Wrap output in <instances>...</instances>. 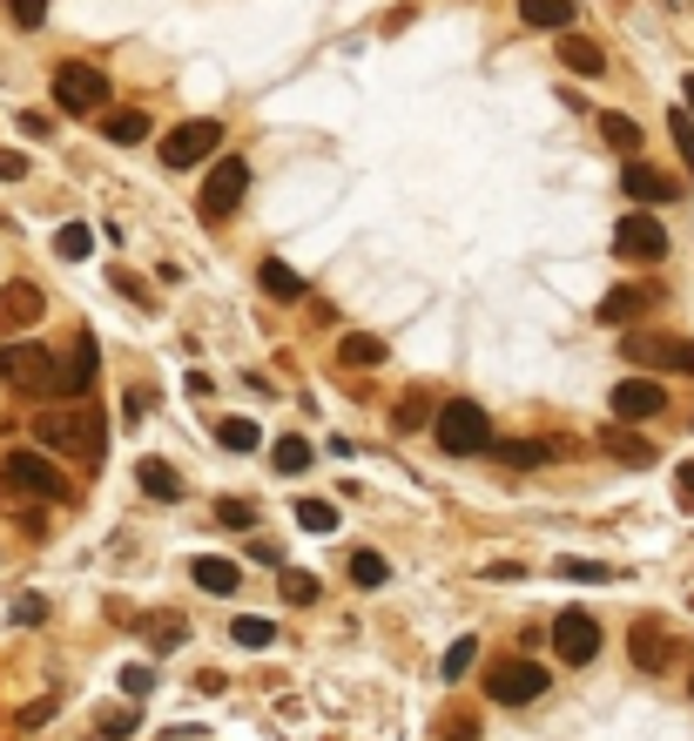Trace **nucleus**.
Wrapping results in <instances>:
<instances>
[{
    "label": "nucleus",
    "instance_id": "nucleus-1",
    "mask_svg": "<svg viewBox=\"0 0 694 741\" xmlns=\"http://www.w3.org/2000/svg\"><path fill=\"white\" fill-rule=\"evenodd\" d=\"M34 445H41V452H61V458H74V465H101L108 425H101V411H88V405H61V411H41V418H34Z\"/></svg>",
    "mask_w": 694,
    "mask_h": 741
},
{
    "label": "nucleus",
    "instance_id": "nucleus-2",
    "mask_svg": "<svg viewBox=\"0 0 694 741\" xmlns=\"http://www.w3.org/2000/svg\"><path fill=\"white\" fill-rule=\"evenodd\" d=\"M61 492H68V479L55 473L48 452H8L0 458V513H27V505L61 499Z\"/></svg>",
    "mask_w": 694,
    "mask_h": 741
},
{
    "label": "nucleus",
    "instance_id": "nucleus-3",
    "mask_svg": "<svg viewBox=\"0 0 694 741\" xmlns=\"http://www.w3.org/2000/svg\"><path fill=\"white\" fill-rule=\"evenodd\" d=\"M55 350L41 344H0V392H21V398H55Z\"/></svg>",
    "mask_w": 694,
    "mask_h": 741
},
{
    "label": "nucleus",
    "instance_id": "nucleus-4",
    "mask_svg": "<svg viewBox=\"0 0 694 741\" xmlns=\"http://www.w3.org/2000/svg\"><path fill=\"white\" fill-rule=\"evenodd\" d=\"M432 439H439V452H452V458H472V452L492 445V418H486L472 398H452V405H439V418H432Z\"/></svg>",
    "mask_w": 694,
    "mask_h": 741
},
{
    "label": "nucleus",
    "instance_id": "nucleus-5",
    "mask_svg": "<svg viewBox=\"0 0 694 741\" xmlns=\"http://www.w3.org/2000/svg\"><path fill=\"white\" fill-rule=\"evenodd\" d=\"M55 108L61 115H101L108 108V74L95 61H61L55 68Z\"/></svg>",
    "mask_w": 694,
    "mask_h": 741
},
{
    "label": "nucleus",
    "instance_id": "nucleus-6",
    "mask_svg": "<svg viewBox=\"0 0 694 741\" xmlns=\"http://www.w3.org/2000/svg\"><path fill=\"white\" fill-rule=\"evenodd\" d=\"M547 688H553L547 668H539V660H526V654H506V660H492V668H486V694L506 701V708H526V701H539Z\"/></svg>",
    "mask_w": 694,
    "mask_h": 741
},
{
    "label": "nucleus",
    "instance_id": "nucleus-7",
    "mask_svg": "<svg viewBox=\"0 0 694 741\" xmlns=\"http://www.w3.org/2000/svg\"><path fill=\"white\" fill-rule=\"evenodd\" d=\"M243 189H250V163H243V155H216V169L203 176V196H196V210H203L210 223H223V216H237Z\"/></svg>",
    "mask_w": 694,
    "mask_h": 741
},
{
    "label": "nucleus",
    "instance_id": "nucleus-8",
    "mask_svg": "<svg viewBox=\"0 0 694 741\" xmlns=\"http://www.w3.org/2000/svg\"><path fill=\"white\" fill-rule=\"evenodd\" d=\"M627 364L647 371H694V344L674 331H627Z\"/></svg>",
    "mask_w": 694,
    "mask_h": 741
},
{
    "label": "nucleus",
    "instance_id": "nucleus-9",
    "mask_svg": "<svg viewBox=\"0 0 694 741\" xmlns=\"http://www.w3.org/2000/svg\"><path fill=\"white\" fill-rule=\"evenodd\" d=\"M216 148H223V122H210V115H203V122H182V129L163 135V163L169 169H196L203 155H216Z\"/></svg>",
    "mask_w": 694,
    "mask_h": 741
},
{
    "label": "nucleus",
    "instance_id": "nucleus-10",
    "mask_svg": "<svg viewBox=\"0 0 694 741\" xmlns=\"http://www.w3.org/2000/svg\"><path fill=\"white\" fill-rule=\"evenodd\" d=\"M613 256H627V263H661V256H668V229L654 223V216H621V223H613Z\"/></svg>",
    "mask_w": 694,
    "mask_h": 741
},
{
    "label": "nucleus",
    "instance_id": "nucleus-11",
    "mask_svg": "<svg viewBox=\"0 0 694 741\" xmlns=\"http://www.w3.org/2000/svg\"><path fill=\"white\" fill-rule=\"evenodd\" d=\"M627 660L641 674H674V660H681V641L668 628H654V620H641V628L627 634Z\"/></svg>",
    "mask_w": 694,
    "mask_h": 741
},
{
    "label": "nucleus",
    "instance_id": "nucleus-12",
    "mask_svg": "<svg viewBox=\"0 0 694 741\" xmlns=\"http://www.w3.org/2000/svg\"><path fill=\"white\" fill-rule=\"evenodd\" d=\"M553 647H560L566 668H587V660L600 654V620H594V613H581V607L560 613V620H553Z\"/></svg>",
    "mask_w": 694,
    "mask_h": 741
},
{
    "label": "nucleus",
    "instance_id": "nucleus-13",
    "mask_svg": "<svg viewBox=\"0 0 694 741\" xmlns=\"http://www.w3.org/2000/svg\"><path fill=\"white\" fill-rule=\"evenodd\" d=\"M95 364H101V350H95V337H74V350L55 364V398H82L88 384H95Z\"/></svg>",
    "mask_w": 694,
    "mask_h": 741
},
{
    "label": "nucleus",
    "instance_id": "nucleus-14",
    "mask_svg": "<svg viewBox=\"0 0 694 741\" xmlns=\"http://www.w3.org/2000/svg\"><path fill=\"white\" fill-rule=\"evenodd\" d=\"M621 189H627L634 203H681V182L668 169H654V163H627L621 169Z\"/></svg>",
    "mask_w": 694,
    "mask_h": 741
},
{
    "label": "nucleus",
    "instance_id": "nucleus-15",
    "mask_svg": "<svg viewBox=\"0 0 694 741\" xmlns=\"http://www.w3.org/2000/svg\"><path fill=\"white\" fill-rule=\"evenodd\" d=\"M654 411H668V392L654 378H621L613 384V418H654Z\"/></svg>",
    "mask_w": 694,
    "mask_h": 741
},
{
    "label": "nucleus",
    "instance_id": "nucleus-16",
    "mask_svg": "<svg viewBox=\"0 0 694 741\" xmlns=\"http://www.w3.org/2000/svg\"><path fill=\"white\" fill-rule=\"evenodd\" d=\"M41 290L34 284H8L0 290V337H14V331H27V324H41Z\"/></svg>",
    "mask_w": 694,
    "mask_h": 741
},
{
    "label": "nucleus",
    "instance_id": "nucleus-17",
    "mask_svg": "<svg viewBox=\"0 0 694 741\" xmlns=\"http://www.w3.org/2000/svg\"><path fill=\"white\" fill-rule=\"evenodd\" d=\"M256 284H263V297H277V303H297L303 297V277H297L284 256H263L256 263Z\"/></svg>",
    "mask_w": 694,
    "mask_h": 741
},
{
    "label": "nucleus",
    "instance_id": "nucleus-18",
    "mask_svg": "<svg viewBox=\"0 0 694 741\" xmlns=\"http://www.w3.org/2000/svg\"><path fill=\"white\" fill-rule=\"evenodd\" d=\"M600 452L621 458V465H654V445H647L641 432H627V425H607V432H600Z\"/></svg>",
    "mask_w": 694,
    "mask_h": 741
},
{
    "label": "nucleus",
    "instance_id": "nucleus-19",
    "mask_svg": "<svg viewBox=\"0 0 694 741\" xmlns=\"http://www.w3.org/2000/svg\"><path fill=\"white\" fill-rule=\"evenodd\" d=\"M486 452H492L499 465H513V473H519V465H526V473H533L539 458H560V445H533V439H492Z\"/></svg>",
    "mask_w": 694,
    "mask_h": 741
},
{
    "label": "nucleus",
    "instance_id": "nucleus-20",
    "mask_svg": "<svg viewBox=\"0 0 694 741\" xmlns=\"http://www.w3.org/2000/svg\"><path fill=\"white\" fill-rule=\"evenodd\" d=\"M654 297H661V290H607L600 297V324H634Z\"/></svg>",
    "mask_w": 694,
    "mask_h": 741
},
{
    "label": "nucleus",
    "instance_id": "nucleus-21",
    "mask_svg": "<svg viewBox=\"0 0 694 741\" xmlns=\"http://www.w3.org/2000/svg\"><path fill=\"white\" fill-rule=\"evenodd\" d=\"M189 573H196L203 594H237V587H243V566H237V560H196Z\"/></svg>",
    "mask_w": 694,
    "mask_h": 741
},
{
    "label": "nucleus",
    "instance_id": "nucleus-22",
    "mask_svg": "<svg viewBox=\"0 0 694 741\" xmlns=\"http://www.w3.org/2000/svg\"><path fill=\"white\" fill-rule=\"evenodd\" d=\"M101 135L108 142H148V115L142 108H101Z\"/></svg>",
    "mask_w": 694,
    "mask_h": 741
},
{
    "label": "nucleus",
    "instance_id": "nucleus-23",
    "mask_svg": "<svg viewBox=\"0 0 694 741\" xmlns=\"http://www.w3.org/2000/svg\"><path fill=\"white\" fill-rule=\"evenodd\" d=\"M337 364H344V371H378V364H384V344L364 337V331H351V337L337 344Z\"/></svg>",
    "mask_w": 694,
    "mask_h": 741
},
{
    "label": "nucleus",
    "instance_id": "nucleus-24",
    "mask_svg": "<svg viewBox=\"0 0 694 741\" xmlns=\"http://www.w3.org/2000/svg\"><path fill=\"white\" fill-rule=\"evenodd\" d=\"M135 479H142V492H148V499H169V505L182 499L176 465H163V458H142V465H135Z\"/></svg>",
    "mask_w": 694,
    "mask_h": 741
},
{
    "label": "nucleus",
    "instance_id": "nucleus-25",
    "mask_svg": "<svg viewBox=\"0 0 694 741\" xmlns=\"http://www.w3.org/2000/svg\"><path fill=\"white\" fill-rule=\"evenodd\" d=\"M519 21H526V27L566 34V27H573V0H519Z\"/></svg>",
    "mask_w": 694,
    "mask_h": 741
},
{
    "label": "nucleus",
    "instance_id": "nucleus-26",
    "mask_svg": "<svg viewBox=\"0 0 694 741\" xmlns=\"http://www.w3.org/2000/svg\"><path fill=\"white\" fill-rule=\"evenodd\" d=\"M560 61H566L573 74H600V68H607V55H600V48L587 41V34H573V27L560 34Z\"/></svg>",
    "mask_w": 694,
    "mask_h": 741
},
{
    "label": "nucleus",
    "instance_id": "nucleus-27",
    "mask_svg": "<svg viewBox=\"0 0 694 741\" xmlns=\"http://www.w3.org/2000/svg\"><path fill=\"white\" fill-rule=\"evenodd\" d=\"M88 250H95V229H88V223H61V229H55V256L82 263Z\"/></svg>",
    "mask_w": 694,
    "mask_h": 741
},
{
    "label": "nucleus",
    "instance_id": "nucleus-28",
    "mask_svg": "<svg viewBox=\"0 0 694 741\" xmlns=\"http://www.w3.org/2000/svg\"><path fill=\"white\" fill-rule=\"evenodd\" d=\"M216 445H223V452H256L263 432H256L250 418H223V425H216Z\"/></svg>",
    "mask_w": 694,
    "mask_h": 741
},
{
    "label": "nucleus",
    "instance_id": "nucleus-29",
    "mask_svg": "<svg viewBox=\"0 0 694 741\" xmlns=\"http://www.w3.org/2000/svg\"><path fill=\"white\" fill-rule=\"evenodd\" d=\"M297 526L303 533H337V505L331 499H297Z\"/></svg>",
    "mask_w": 694,
    "mask_h": 741
},
{
    "label": "nucleus",
    "instance_id": "nucleus-30",
    "mask_svg": "<svg viewBox=\"0 0 694 741\" xmlns=\"http://www.w3.org/2000/svg\"><path fill=\"white\" fill-rule=\"evenodd\" d=\"M229 641H237V647H250V654H263L270 641H277V628H270V620H256V613H243L237 628H229Z\"/></svg>",
    "mask_w": 694,
    "mask_h": 741
},
{
    "label": "nucleus",
    "instance_id": "nucleus-31",
    "mask_svg": "<svg viewBox=\"0 0 694 741\" xmlns=\"http://www.w3.org/2000/svg\"><path fill=\"white\" fill-rule=\"evenodd\" d=\"M432 418H439V411H432V398H426V392H405L392 425H398V432H418V425H432Z\"/></svg>",
    "mask_w": 694,
    "mask_h": 741
},
{
    "label": "nucleus",
    "instance_id": "nucleus-32",
    "mask_svg": "<svg viewBox=\"0 0 694 741\" xmlns=\"http://www.w3.org/2000/svg\"><path fill=\"white\" fill-rule=\"evenodd\" d=\"M351 579L371 594V587H384V579H392V566H384V553H364V546H358V553H351Z\"/></svg>",
    "mask_w": 694,
    "mask_h": 741
},
{
    "label": "nucleus",
    "instance_id": "nucleus-33",
    "mask_svg": "<svg viewBox=\"0 0 694 741\" xmlns=\"http://www.w3.org/2000/svg\"><path fill=\"white\" fill-rule=\"evenodd\" d=\"M270 465H277V473H303V465H311V439H277L270 445Z\"/></svg>",
    "mask_w": 694,
    "mask_h": 741
},
{
    "label": "nucleus",
    "instance_id": "nucleus-34",
    "mask_svg": "<svg viewBox=\"0 0 694 741\" xmlns=\"http://www.w3.org/2000/svg\"><path fill=\"white\" fill-rule=\"evenodd\" d=\"M600 135H607L613 148H627V155L641 148V122H634V115H600Z\"/></svg>",
    "mask_w": 694,
    "mask_h": 741
},
{
    "label": "nucleus",
    "instance_id": "nucleus-35",
    "mask_svg": "<svg viewBox=\"0 0 694 741\" xmlns=\"http://www.w3.org/2000/svg\"><path fill=\"white\" fill-rule=\"evenodd\" d=\"M148 641H156V654H169V647H182V613H156V620H148V628H142Z\"/></svg>",
    "mask_w": 694,
    "mask_h": 741
},
{
    "label": "nucleus",
    "instance_id": "nucleus-36",
    "mask_svg": "<svg viewBox=\"0 0 694 741\" xmlns=\"http://www.w3.org/2000/svg\"><path fill=\"white\" fill-rule=\"evenodd\" d=\"M472 660H479V641H472V634H466V641H452V647H445V681H466Z\"/></svg>",
    "mask_w": 694,
    "mask_h": 741
},
{
    "label": "nucleus",
    "instance_id": "nucleus-37",
    "mask_svg": "<svg viewBox=\"0 0 694 741\" xmlns=\"http://www.w3.org/2000/svg\"><path fill=\"white\" fill-rule=\"evenodd\" d=\"M277 587H284V600H290V607H311V600H318V579H311V573H297V566L277 579Z\"/></svg>",
    "mask_w": 694,
    "mask_h": 741
},
{
    "label": "nucleus",
    "instance_id": "nucleus-38",
    "mask_svg": "<svg viewBox=\"0 0 694 741\" xmlns=\"http://www.w3.org/2000/svg\"><path fill=\"white\" fill-rule=\"evenodd\" d=\"M216 519H223L229 533H250V519H256V513H250L243 499H216Z\"/></svg>",
    "mask_w": 694,
    "mask_h": 741
},
{
    "label": "nucleus",
    "instance_id": "nucleus-39",
    "mask_svg": "<svg viewBox=\"0 0 694 741\" xmlns=\"http://www.w3.org/2000/svg\"><path fill=\"white\" fill-rule=\"evenodd\" d=\"M8 14H14V27H41L48 21V0H8Z\"/></svg>",
    "mask_w": 694,
    "mask_h": 741
},
{
    "label": "nucleus",
    "instance_id": "nucleus-40",
    "mask_svg": "<svg viewBox=\"0 0 694 741\" xmlns=\"http://www.w3.org/2000/svg\"><path fill=\"white\" fill-rule=\"evenodd\" d=\"M668 129H674V142H681V155H687V176H694V122H687V108L668 115Z\"/></svg>",
    "mask_w": 694,
    "mask_h": 741
},
{
    "label": "nucleus",
    "instance_id": "nucleus-41",
    "mask_svg": "<svg viewBox=\"0 0 694 741\" xmlns=\"http://www.w3.org/2000/svg\"><path fill=\"white\" fill-rule=\"evenodd\" d=\"M560 573H566V579H594V587H600V579H613L600 560H560Z\"/></svg>",
    "mask_w": 694,
    "mask_h": 741
},
{
    "label": "nucleus",
    "instance_id": "nucleus-42",
    "mask_svg": "<svg viewBox=\"0 0 694 741\" xmlns=\"http://www.w3.org/2000/svg\"><path fill=\"white\" fill-rule=\"evenodd\" d=\"M95 728H101V734L115 741V734H129V728H135V715H129V708H108V715H101Z\"/></svg>",
    "mask_w": 694,
    "mask_h": 741
},
{
    "label": "nucleus",
    "instance_id": "nucleus-43",
    "mask_svg": "<svg viewBox=\"0 0 694 741\" xmlns=\"http://www.w3.org/2000/svg\"><path fill=\"white\" fill-rule=\"evenodd\" d=\"M445 734H452V741H479V721L452 708V715H445Z\"/></svg>",
    "mask_w": 694,
    "mask_h": 741
},
{
    "label": "nucleus",
    "instance_id": "nucleus-44",
    "mask_svg": "<svg viewBox=\"0 0 694 741\" xmlns=\"http://www.w3.org/2000/svg\"><path fill=\"white\" fill-rule=\"evenodd\" d=\"M27 176V155L21 148H0V182H21Z\"/></svg>",
    "mask_w": 694,
    "mask_h": 741
},
{
    "label": "nucleus",
    "instance_id": "nucleus-45",
    "mask_svg": "<svg viewBox=\"0 0 694 741\" xmlns=\"http://www.w3.org/2000/svg\"><path fill=\"white\" fill-rule=\"evenodd\" d=\"M122 688H129V694H135V701H142V694H148V688H156V674H148V668H122Z\"/></svg>",
    "mask_w": 694,
    "mask_h": 741
},
{
    "label": "nucleus",
    "instance_id": "nucleus-46",
    "mask_svg": "<svg viewBox=\"0 0 694 741\" xmlns=\"http://www.w3.org/2000/svg\"><path fill=\"white\" fill-rule=\"evenodd\" d=\"M115 290L135 297V303H148V284H142V277H129V270H115Z\"/></svg>",
    "mask_w": 694,
    "mask_h": 741
},
{
    "label": "nucleus",
    "instance_id": "nucleus-47",
    "mask_svg": "<svg viewBox=\"0 0 694 741\" xmlns=\"http://www.w3.org/2000/svg\"><path fill=\"white\" fill-rule=\"evenodd\" d=\"M48 715H55V694H48V701H34V708H21V728H34V721H48Z\"/></svg>",
    "mask_w": 694,
    "mask_h": 741
},
{
    "label": "nucleus",
    "instance_id": "nucleus-48",
    "mask_svg": "<svg viewBox=\"0 0 694 741\" xmlns=\"http://www.w3.org/2000/svg\"><path fill=\"white\" fill-rule=\"evenodd\" d=\"M681 499H694V458L681 465Z\"/></svg>",
    "mask_w": 694,
    "mask_h": 741
},
{
    "label": "nucleus",
    "instance_id": "nucleus-49",
    "mask_svg": "<svg viewBox=\"0 0 694 741\" xmlns=\"http://www.w3.org/2000/svg\"><path fill=\"white\" fill-rule=\"evenodd\" d=\"M681 95H687V108H694V74H687V82H681Z\"/></svg>",
    "mask_w": 694,
    "mask_h": 741
},
{
    "label": "nucleus",
    "instance_id": "nucleus-50",
    "mask_svg": "<svg viewBox=\"0 0 694 741\" xmlns=\"http://www.w3.org/2000/svg\"><path fill=\"white\" fill-rule=\"evenodd\" d=\"M687 688H694V681H687Z\"/></svg>",
    "mask_w": 694,
    "mask_h": 741
}]
</instances>
